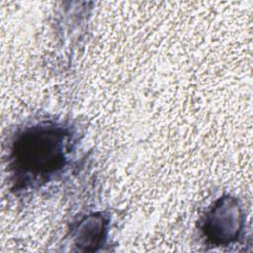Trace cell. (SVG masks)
Masks as SVG:
<instances>
[{"instance_id":"2","label":"cell","mask_w":253,"mask_h":253,"mask_svg":"<svg viewBox=\"0 0 253 253\" xmlns=\"http://www.w3.org/2000/svg\"><path fill=\"white\" fill-rule=\"evenodd\" d=\"M240 212L230 200H222L208 215L204 230L213 243L222 244L232 241L240 228Z\"/></svg>"},{"instance_id":"1","label":"cell","mask_w":253,"mask_h":253,"mask_svg":"<svg viewBox=\"0 0 253 253\" xmlns=\"http://www.w3.org/2000/svg\"><path fill=\"white\" fill-rule=\"evenodd\" d=\"M65 134L52 127L34 128L15 141L12 159L22 174L43 176L56 171L64 160Z\"/></svg>"}]
</instances>
